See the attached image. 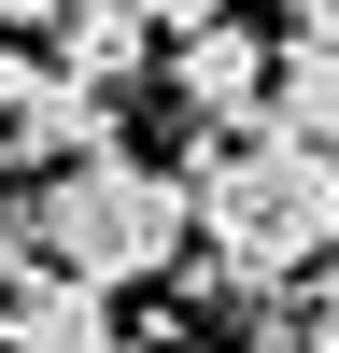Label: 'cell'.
<instances>
[{"label": "cell", "mask_w": 339, "mask_h": 353, "mask_svg": "<svg viewBox=\"0 0 339 353\" xmlns=\"http://www.w3.org/2000/svg\"><path fill=\"white\" fill-rule=\"evenodd\" d=\"M184 184H198V241H212V283H226V297H269L282 269H325V254H339V141L198 128Z\"/></svg>", "instance_id": "6da1fadb"}, {"label": "cell", "mask_w": 339, "mask_h": 353, "mask_svg": "<svg viewBox=\"0 0 339 353\" xmlns=\"http://www.w3.org/2000/svg\"><path fill=\"white\" fill-rule=\"evenodd\" d=\"M184 241H198V184L156 170V156H127V141H99V156L28 184V254H56L85 283H170Z\"/></svg>", "instance_id": "7a4b0ae2"}, {"label": "cell", "mask_w": 339, "mask_h": 353, "mask_svg": "<svg viewBox=\"0 0 339 353\" xmlns=\"http://www.w3.org/2000/svg\"><path fill=\"white\" fill-rule=\"evenodd\" d=\"M0 353H127L113 339V283H85V269H14L0 283Z\"/></svg>", "instance_id": "3957f363"}, {"label": "cell", "mask_w": 339, "mask_h": 353, "mask_svg": "<svg viewBox=\"0 0 339 353\" xmlns=\"http://www.w3.org/2000/svg\"><path fill=\"white\" fill-rule=\"evenodd\" d=\"M170 85H184L198 128H254V113H269V28L198 14V28H184V57H170Z\"/></svg>", "instance_id": "277c9868"}, {"label": "cell", "mask_w": 339, "mask_h": 353, "mask_svg": "<svg viewBox=\"0 0 339 353\" xmlns=\"http://www.w3.org/2000/svg\"><path fill=\"white\" fill-rule=\"evenodd\" d=\"M99 141H113V85H71L56 57H43V85L0 113V170H71V156H99Z\"/></svg>", "instance_id": "5b68a950"}, {"label": "cell", "mask_w": 339, "mask_h": 353, "mask_svg": "<svg viewBox=\"0 0 339 353\" xmlns=\"http://www.w3.org/2000/svg\"><path fill=\"white\" fill-rule=\"evenodd\" d=\"M43 43H56V71H71V85H113V99L156 71V14H141V0H71Z\"/></svg>", "instance_id": "8992f818"}, {"label": "cell", "mask_w": 339, "mask_h": 353, "mask_svg": "<svg viewBox=\"0 0 339 353\" xmlns=\"http://www.w3.org/2000/svg\"><path fill=\"white\" fill-rule=\"evenodd\" d=\"M269 128L339 141V14H297V43H269Z\"/></svg>", "instance_id": "52a82bcc"}, {"label": "cell", "mask_w": 339, "mask_h": 353, "mask_svg": "<svg viewBox=\"0 0 339 353\" xmlns=\"http://www.w3.org/2000/svg\"><path fill=\"white\" fill-rule=\"evenodd\" d=\"M254 353H339V283L311 311H269V325H254Z\"/></svg>", "instance_id": "ba28073f"}, {"label": "cell", "mask_w": 339, "mask_h": 353, "mask_svg": "<svg viewBox=\"0 0 339 353\" xmlns=\"http://www.w3.org/2000/svg\"><path fill=\"white\" fill-rule=\"evenodd\" d=\"M28 85H43V57H14V28H0V113H14Z\"/></svg>", "instance_id": "9c48e42d"}, {"label": "cell", "mask_w": 339, "mask_h": 353, "mask_svg": "<svg viewBox=\"0 0 339 353\" xmlns=\"http://www.w3.org/2000/svg\"><path fill=\"white\" fill-rule=\"evenodd\" d=\"M56 14H71V0H0V28H56Z\"/></svg>", "instance_id": "30bf717a"}, {"label": "cell", "mask_w": 339, "mask_h": 353, "mask_svg": "<svg viewBox=\"0 0 339 353\" xmlns=\"http://www.w3.org/2000/svg\"><path fill=\"white\" fill-rule=\"evenodd\" d=\"M297 14H339V0H297Z\"/></svg>", "instance_id": "8fae6325"}, {"label": "cell", "mask_w": 339, "mask_h": 353, "mask_svg": "<svg viewBox=\"0 0 339 353\" xmlns=\"http://www.w3.org/2000/svg\"><path fill=\"white\" fill-rule=\"evenodd\" d=\"M0 283H14V254H0Z\"/></svg>", "instance_id": "7c38bea8"}]
</instances>
